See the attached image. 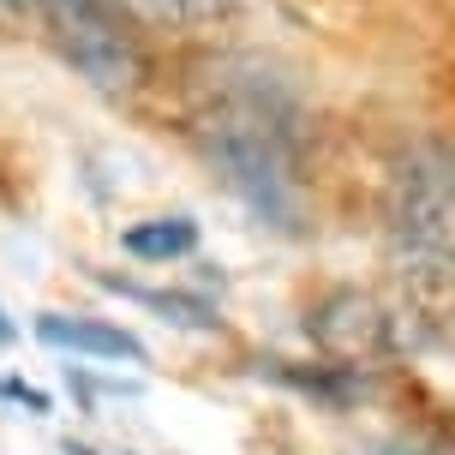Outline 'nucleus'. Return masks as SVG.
Listing matches in <instances>:
<instances>
[{
  "instance_id": "obj_1",
  "label": "nucleus",
  "mask_w": 455,
  "mask_h": 455,
  "mask_svg": "<svg viewBox=\"0 0 455 455\" xmlns=\"http://www.w3.org/2000/svg\"><path fill=\"white\" fill-rule=\"evenodd\" d=\"M204 156L222 168V180L270 228H294V216H299L294 138H288V120L264 96H234V102H222L210 114Z\"/></svg>"
},
{
  "instance_id": "obj_6",
  "label": "nucleus",
  "mask_w": 455,
  "mask_h": 455,
  "mask_svg": "<svg viewBox=\"0 0 455 455\" xmlns=\"http://www.w3.org/2000/svg\"><path fill=\"white\" fill-rule=\"evenodd\" d=\"M120 251L138 258V264L192 258V251H198V222H192V216H150V222H132L126 234H120Z\"/></svg>"
},
{
  "instance_id": "obj_10",
  "label": "nucleus",
  "mask_w": 455,
  "mask_h": 455,
  "mask_svg": "<svg viewBox=\"0 0 455 455\" xmlns=\"http://www.w3.org/2000/svg\"><path fill=\"white\" fill-rule=\"evenodd\" d=\"M0 6H24V0H0Z\"/></svg>"
},
{
  "instance_id": "obj_8",
  "label": "nucleus",
  "mask_w": 455,
  "mask_h": 455,
  "mask_svg": "<svg viewBox=\"0 0 455 455\" xmlns=\"http://www.w3.org/2000/svg\"><path fill=\"white\" fill-rule=\"evenodd\" d=\"M0 402H19V408H30V413H54V402H48L36 384H24V378H0Z\"/></svg>"
},
{
  "instance_id": "obj_3",
  "label": "nucleus",
  "mask_w": 455,
  "mask_h": 455,
  "mask_svg": "<svg viewBox=\"0 0 455 455\" xmlns=\"http://www.w3.org/2000/svg\"><path fill=\"white\" fill-rule=\"evenodd\" d=\"M36 12L54 30V48L67 54L78 78L96 91H138L144 84V43L120 0H36Z\"/></svg>"
},
{
  "instance_id": "obj_4",
  "label": "nucleus",
  "mask_w": 455,
  "mask_h": 455,
  "mask_svg": "<svg viewBox=\"0 0 455 455\" xmlns=\"http://www.w3.org/2000/svg\"><path fill=\"white\" fill-rule=\"evenodd\" d=\"M36 341L60 347V354H91V360H126V365H144L150 347L120 330V323H102V318H67V312H43L36 318Z\"/></svg>"
},
{
  "instance_id": "obj_7",
  "label": "nucleus",
  "mask_w": 455,
  "mask_h": 455,
  "mask_svg": "<svg viewBox=\"0 0 455 455\" xmlns=\"http://www.w3.org/2000/svg\"><path fill=\"white\" fill-rule=\"evenodd\" d=\"M102 288L138 299V306H150V312H168V323H186V330H216V312H210V299H198V294H156V288L114 282V275H102Z\"/></svg>"
},
{
  "instance_id": "obj_2",
  "label": "nucleus",
  "mask_w": 455,
  "mask_h": 455,
  "mask_svg": "<svg viewBox=\"0 0 455 455\" xmlns=\"http://www.w3.org/2000/svg\"><path fill=\"white\" fill-rule=\"evenodd\" d=\"M389 246L413 275H455V150L419 144L389 186Z\"/></svg>"
},
{
  "instance_id": "obj_9",
  "label": "nucleus",
  "mask_w": 455,
  "mask_h": 455,
  "mask_svg": "<svg viewBox=\"0 0 455 455\" xmlns=\"http://www.w3.org/2000/svg\"><path fill=\"white\" fill-rule=\"evenodd\" d=\"M12 341H19V323H12L6 312H0V347H12Z\"/></svg>"
},
{
  "instance_id": "obj_5",
  "label": "nucleus",
  "mask_w": 455,
  "mask_h": 455,
  "mask_svg": "<svg viewBox=\"0 0 455 455\" xmlns=\"http://www.w3.org/2000/svg\"><path fill=\"white\" fill-rule=\"evenodd\" d=\"M318 341L330 354H347V360H365L384 347V312L371 306L365 294H330L318 306Z\"/></svg>"
}]
</instances>
